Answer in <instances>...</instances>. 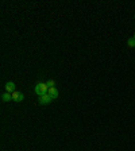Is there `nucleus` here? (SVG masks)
I'll use <instances>...</instances> for the list:
<instances>
[{
	"label": "nucleus",
	"mask_w": 135,
	"mask_h": 151,
	"mask_svg": "<svg viewBox=\"0 0 135 151\" xmlns=\"http://www.w3.org/2000/svg\"><path fill=\"white\" fill-rule=\"evenodd\" d=\"M34 92H35V94L39 97V96H42V94H45L49 92V86L46 85V82H38L35 85V88H34Z\"/></svg>",
	"instance_id": "nucleus-1"
},
{
	"label": "nucleus",
	"mask_w": 135,
	"mask_h": 151,
	"mask_svg": "<svg viewBox=\"0 0 135 151\" xmlns=\"http://www.w3.org/2000/svg\"><path fill=\"white\" fill-rule=\"evenodd\" d=\"M132 38H134V39H135V34H134V37H132Z\"/></svg>",
	"instance_id": "nucleus-9"
},
{
	"label": "nucleus",
	"mask_w": 135,
	"mask_h": 151,
	"mask_svg": "<svg viewBox=\"0 0 135 151\" xmlns=\"http://www.w3.org/2000/svg\"><path fill=\"white\" fill-rule=\"evenodd\" d=\"M52 97L49 96V93H45V94H42V96H39L38 97V103L41 105H49L50 103H52Z\"/></svg>",
	"instance_id": "nucleus-2"
},
{
	"label": "nucleus",
	"mask_w": 135,
	"mask_h": 151,
	"mask_svg": "<svg viewBox=\"0 0 135 151\" xmlns=\"http://www.w3.org/2000/svg\"><path fill=\"white\" fill-rule=\"evenodd\" d=\"M127 45H128V47H135V39L134 38H130V39L127 41Z\"/></svg>",
	"instance_id": "nucleus-7"
},
{
	"label": "nucleus",
	"mask_w": 135,
	"mask_h": 151,
	"mask_svg": "<svg viewBox=\"0 0 135 151\" xmlns=\"http://www.w3.org/2000/svg\"><path fill=\"white\" fill-rule=\"evenodd\" d=\"M16 90V86L15 84L12 82V81H8V82L5 84V92H8V93H14Z\"/></svg>",
	"instance_id": "nucleus-4"
},
{
	"label": "nucleus",
	"mask_w": 135,
	"mask_h": 151,
	"mask_svg": "<svg viewBox=\"0 0 135 151\" xmlns=\"http://www.w3.org/2000/svg\"><path fill=\"white\" fill-rule=\"evenodd\" d=\"M47 93H49V96H50L53 100H56V99L58 97L60 92H58V89L54 86V88H49V92H47Z\"/></svg>",
	"instance_id": "nucleus-5"
},
{
	"label": "nucleus",
	"mask_w": 135,
	"mask_h": 151,
	"mask_svg": "<svg viewBox=\"0 0 135 151\" xmlns=\"http://www.w3.org/2000/svg\"><path fill=\"white\" fill-rule=\"evenodd\" d=\"M46 85L49 88H54V86H56V82H54L53 80H49V81H46Z\"/></svg>",
	"instance_id": "nucleus-8"
},
{
	"label": "nucleus",
	"mask_w": 135,
	"mask_h": 151,
	"mask_svg": "<svg viewBox=\"0 0 135 151\" xmlns=\"http://www.w3.org/2000/svg\"><path fill=\"white\" fill-rule=\"evenodd\" d=\"M134 18H135V15H134Z\"/></svg>",
	"instance_id": "nucleus-10"
},
{
	"label": "nucleus",
	"mask_w": 135,
	"mask_h": 151,
	"mask_svg": "<svg viewBox=\"0 0 135 151\" xmlns=\"http://www.w3.org/2000/svg\"><path fill=\"white\" fill-rule=\"evenodd\" d=\"M11 100H12V93L4 92V93L1 94V101H4V103H7V101H11Z\"/></svg>",
	"instance_id": "nucleus-6"
},
{
	"label": "nucleus",
	"mask_w": 135,
	"mask_h": 151,
	"mask_svg": "<svg viewBox=\"0 0 135 151\" xmlns=\"http://www.w3.org/2000/svg\"><path fill=\"white\" fill-rule=\"evenodd\" d=\"M12 100H14V101H16V103H21V101H23V100H24V94L22 93V92L15 90V92L12 93Z\"/></svg>",
	"instance_id": "nucleus-3"
}]
</instances>
